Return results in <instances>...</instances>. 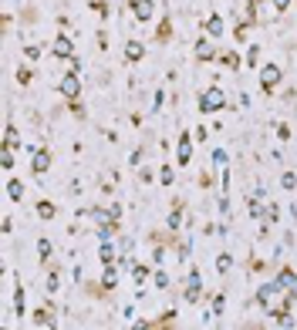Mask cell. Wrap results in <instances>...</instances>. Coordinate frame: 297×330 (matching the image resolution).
<instances>
[{
    "label": "cell",
    "instance_id": "1",
    "mask_svg": "<svg viewBox=\"0 0 297 330\" xmlns=\"http://www.w3.org/2000/svg\"><path fill=\"white\" fill-rule=\"evenodd\" d=\"M223 101H226L223 91L213 84V88H206V91L199 94V111H203V115H213V111H220V108H223Z\"/></svg>",
    "mask_w": 297,
    "mask_h": 330
},
{
    "label": "cell",
    "instance_id": "2",
    "mask_svg": "<svg viewBox=\"0 0 297 330\" xmlns=\"http://www.w3.org/2000/svg\"><path fill=\"white\" fill-rule=\"evenodd\" d=\"M277 84H280V67L277 64H264L260 67V88L270 91V88H277Z\"/></svg>",
    "mask_w": 297,
    "mask_h": 330
},
{
    "label": "cell",
    "instance_id": "3",
    "mask_svg": "<svg viewBox=\"0 0 297 330\" xmlns=\"http://www.w3.org/2000/svg\"><path fill=\"white\" fill-rule=\"evenodd\" d=\"M58 91H61L65 98H71V101H74V98H78V91H81V81H78V74H68V78L58 84Z\"/></svg>",
    "mask_w": 297,
    "mask_h": 330
},
{
    "label": "cell",
    "instance_id": "4",
    "mask_svg": "<svg viewBox=\"0 0 297 330\" xmlns=\"http://www.w3.org/2000/svg\"><path fill=\"white\" fill-rule=\"evenodd\" d=\"M199 297V273H189L186 276V303H196Z\"/></svg>",
    "mask_w": 297,
    "mask_h": 330
},
{
    "label": "cell",
    "instance_id": "5",
    "mask_svg": "<svg viewBox=\"0 0 297 330\" xmlns=\"http://www.w3.org/2000/svg\"><path fill=\"white\" fill-rule=\"evenodd\" d=\"M189 155H193V141H189V132H182V138H179V165H186Z\"/></svg>",
    "mask_w": 297,
    "mask_h": 330
},
{
    "label": "cell",
    "instance_id": "6",
    "mask_svg": "<svg viewBox=\"0 0 297 330\" xmlns=\"http://www.w3.org/2000/svg\"><path fill=\"white\" fill-rule=\"evenodd\" d=\"M220 34H223V17H220V14H213V17L206 20V37H213V41H216Z\"/></svg>",
    "mask_w": 297,
    "mask_h": 330
},
{
    "label": "cell",
    "instance_id": "7",
    "mask_svg": "<svg viewBox=\"0 0 297 330\" xmlns=\"http://www.w3.org/2000/svg\"><path fill=\"white\" fill-rule=\"evenodd\" d=\"M142 54H146L142 41H129V44H125V58H129V61H142Z\"/></svg>",
    "mask_w": 297,
    "mask_h": 330
},
{
    "label": "cell",
    "instance_id": "8",
    "mask_svg": "<svg viewBox=\"0 0 297 330\" xmlns=\"http://www.w3.org/2000/svg\"><path fill=\"white\" fill-rule=\"evenodd\" d=\"M277 290H280V283H277V280H274V283H264V286L257 290V300H260V303L267 307V300H270V297H274Z\"/></svg>",
    "mask_w": 297,
    "mask_h": 330
},
{
    "label": "cell",
    "instance_id": "9",
    "mask_svg": "<svg viewBox=\"0 0 297 330\" xmlns=\"http://www.w3.org/2000/svg\"><path fill=\"white\" fill-rule=\"evenodd\" d=\"M152 0H135V20H148L152 17Z\"/></svg>",
    "mask_w": 297,
    "mask_h": 330
},
{
    "label": "cell",
    "instance_id": "10",
    "mask_svg": "<svg viewBox=\"0 0 297 330\" xmlns=\"http://www.w3.org/2000/svg\"><path fill=\"white\" fill-rule=\"evenodd\" d=\"M51 51H54L58 58H71V41H68V37H58V41L51 44Z\"/></svg>",
    "mask_w": 297,
    "mask_h": 330
},
{
    "label": "cell",
    "instance_id": "11",
    "mask_svg": "<svg viewBox=\"0 0 297 330\" xmlns=\"http://www.w3.org/2000/svg\"><path fill=\"white\" fill-rule=\"evenodd\" d=\"M277 283H280V290H294V283H297V273H294V269H280Z\"/></svg>",
    "mask_w": 297,
    "mask_h": 330
},
{
    "label": "cell",
    "instance_id": "12",
    "mask_svg": "<svg viewBox=\"0 0 297 330\" xmlns=\"http://www.w3.org/2000/svg\"><path fill=\"white\" fill-rule=\"evenodd\" d=\"M3 145H7V148H20V145H24V141L17 138V128H14V125L3 128Z\"/></svg>",
    "mask_w": 297,
    "mask_h": 330
},
{
    "label": "cell",
    "instance_id": "13",
    "mask_svg": "<svg viewBox=\"0 0 297 330\" xmlns=\"http://www.w3.org/2000/svg\"><path fill=\"white\" fill-rule=\"evenodd\" d=\"M196 58H199V61H213V47H210V37H203V41L196 44Z\"/></svg>",
    "mask_w": 297,
    "mask_h": 330
},
{
    "label": "cell",
    "instance_id": "14",
    "mask_svg": "<svg viewBox=\"0 0 297 330\" xmlns=\"http://www.w3.org/2000/svg\"><path fill=\"white\" fill-rule=\"evenodd\" d=\"M48 165H51V155H48V152H37V155H34V172H37V175H44V172H48Z\"/></svg>",
    "mask_w": 297,
    "mask_h": 330
},
{
    "label": "cell",
    "instance_id": "15",
    "mask_svg": "<svg viewBox=\"0 0 297 330\" xmlns=\"http://www.w3.org/2000/svg\"><path fill=\"white\" fill-rule=\"evenodd\" d=\"M7 196L14 199V202H20V199H24V182H17V179H10V182H7Z\"/></svg>",
    "mask_w": 297,
    "mask_h": 330
},
{
    "label": "cell",
    "instance_id": "16",
    "mask_svg": "<svg viewBox=\"0 0 297 330\" xmlns=\"http://www.w3.org/2000/svg\"><path fill=\"white\" fill-rule=\"evenodd\" d=\"M54 212H58V209H54V202H48V199H41V202H37V216H41V219H54Z\"/></svg>",
    "mask_w": 297,
    "mask_h": 330
},
{
    "label": "cell",
    "instance_id": "17",
    "mask_svg": "<svg viewBox=\"0 0 297 330\" xmlns=\"http://www.w3.org/2000/svg\"><path fill=\"white\" fill-rule=\"evenodd\" d=\"M98 260H101L105 266H108L112 260H115V246H112L108 239H105V243H101V250H98Z\"/></svg>",
    "mask_w": 297,
    "mask_h": 330
},
{
    "label": "cell",
    "instance_id": "18",
    "mask_svg": "<svg viewBox=\"0 0 297 330\" xmlns=\"http://www.w3.org/2000/svg\"><path fill=\"white\" fill-rule=\"evenodd\" d=\"M115 280H118V276H115V266L108 263V266H105V273H101V286H105V290H112V286H115Z\"/></svg>",
    "mask_w": 297,
    "mask_h": 330
},
{
    "label": "cell",
    "instance_id": "19",
    "mask_svg": "<svg viewBox=\"0 0 297 330\" xmlns=\"http://www.w3.org/2000/svg\"><path fill=\"white\" fill-rule=\"evenodd\" d=\"M0 169H7V172L14 169V148H7V145H3V155H0Z\"/></svg>",
    "mask_w": 297,
    "mask_h": 330
},
{
    "label": "cell",
    "instance_id": "20",
    "mask_svg": "<svg viewBox=\"0 0 297 330\" xmlns=\"http://www.w3.org/2000/svg\"><path fill=\"white\" fill-rule=\"evenodd\" d=\"M280 186H284L287 192H294V189H297V175H294V172H284V175H280Z\"/></svg>",
    "mask_w": 297,
    "mask_h": 330
},
{
    "label": "cell",
    "instance_id": "21",
    "mask_svg": "<svg viewBox=\"0 0 297 330\" xmlns=\"http://www.w3.org/2000/svg\"><path fill=\"white\" fill-rule=\"evenodd\" d=\"M230 266H233V256H230V253H223L220 260H216V269H220V273H226Z\"/></svg>",
    "mask_w": 297,
    "mask_h": 330
},
{
    "label": "cell",
    "instance_id": "22",
    "mask_svg": "<svg viewBox=\"0 0 297 330\" xmlns=\"http://www.w3.org/2000/svg\"><path fill=\"white\" fill-rule=\"evenodd\" d=\"M159 182H162V186H169V182H172V169H169V165H162V169H159Z\"/></svg>",
    "mask_w": 297,
    "mask_h": 330
},
{
    "label": "cell",
    "instance_id": "23",
    "mask_svg": "<svg viewBox=\"0 0 297 330\" xmlns=\"http://www.w3.org/2000/svg\"><path fill=\"white\" fill-rule=\"evenodd\" d=\"M37 253H41V260H48V256H51V243L41 239V243H37Z\"/></svg>",
    "mask_w": 297,
    "mask_h": 330
},
{
    "label": "cell",
    "instance_id": "24",
    "mask_svg": "<svg viewBox=\"0 0 297 330\" xmlns=\"http://www.w3.org/2000/svg\"><path fill=\"white\" fill-rule=\"evenodd\" d=\"M24 307H27L24 303V286H17V317H24Z\"/></svg>",
    "mask_w": 297,
    "mask_h": 330
},
{
    "label": "cell",
    "instance_id": "25",
    "mask_svg": "<svg viewBox=\"0 0 297 330\" xmlns=\"http://www.w3.org/2000/svg\"><path fill=\"white\" fill-rule=\"evenodd\" d=\"M277 320H280V327H284V330L294 327V317H291V314H277Z\"/></svg>",
    "mask_w": 297,
    "mask_h": 330
},
{
    "label": "cell",
    "instance_id": "26",
    "mask_svg": "<svg viewBox=\"0 0 297 330\" xmlns=\"http://www.w3.org/2000/svg\"><path fill=\"white\" fill-rule=\"evenodd\" d=\"M223 64H226V67H240V58L230 51V54H223Z\"/></svg>",
    "mask_w": 297,
    "mask_h": 330
},
{
    "label": "cell",
    "instance_id": "27",
    "mask_svg": "<svg viewBox=\"0 0 297 330\" xmlns=\"http://www.w3.org/2000/svg\"><path fill=\"white\" fill-rule=\"evenodd\" d=\"M257 61H260V47H250L247 51V64H257Z\"/></svg>",
    "mask_w": 297,
    "mask_h": 330
},
{
    "label": "cell",
    "instance_id": "28",
    "mask_svg": "<svg viewBox=\"0 0 297 330\" xmlns=\"http://www.w3.org/2000/svg\"><path fill=\"white\" fill-rule=\"evenodd\" d=\"M155 37H162V41L169 37V20H162V24H159V31H155Z\"/></svg>",
    "mask_w": 297,
    "mask_h": 330
},
{
    "label": "cell",
    "instance_id": "29",
    "mask_svg": "<svg viewBox=\"0 0 297 330\" xmlns=\"http://www.w3.org/2000/svg\"><path fill=\"white\" fill-rule=\"evenodd\" d=\"M17 81H20V84H27V81H31V71H27V67H20V71H17Z\"/></svg>",
    "mask_w": 297,
    "mask_h": 330
},
{
    "label": "cell",
    "instance_id": "30",
    "mask_svg": "<svg viewBox=\"0 0 297 330\" xmlns=\"http://www.w3.org/2000/svg\"><path fill=\"white\" fill-rule=\"evenodd\" d=\"M179 222H182V212H179V209H176V212H172V216H169V226H172V229H176V226H179Z\"/></svg>",
    "mask_w": 297,
    "mask_h": 330
},
{
    "label": "cell",
    "instance_id": "31",
    "mask_svg": "<svg viewBox=\"0 0 297 330\" xmlns=\"http://www.w3.org/2000/svg\"><path fill=\"white\" fill-rule=\"evenodd\" d=\"M155 286H159V290L169 286V276H165V273H155Z\"/></svg>",
    "mask_w": 297,
    "mask_h": 330
},
{
    "label": "cell",
    "instance_id": "32",
    "mask_svg": "<svg viewBox=\"0 0 297 330\" xmlns=\"http://www.w3.org/2000/svg\"><path fill=\"white\" fill-rule=\"evenodd\" d=\"M277 135H280V141H287V138H291V128H287V125H277Z\"/></svg>",
    "mask_w": 297,
    "mask_h": 330
},
{
    "label": "cell",
    "instance_id": "33",
    "mask_svg": "<svg viewBox=\"0 0 297 330\" xmlns=\"http://www.w3.org/2000/svg\"><path fill=\"white\" fill-rule=\"evenodd\" d=\"M146 276H148V269H146V266H135V280H139V283H142V280H146Z\"/></svg>",
    "mask_w": 297,
    "mask_h": 330
},
{
    "label": "cell",
    "instance_id": "34",
    "mask_svg": "<svg viewBox=\"0 0 297 330\" xmlns=\"http://www.w3.org/2000/svg\"><path fill=\"white\" fill-rule=\"evenodd\" d=\"M213 314H223V297H213Z\"/></svg>",
    "mask_w": 297,
    "mask_h": 330
},
{
    "label": "cell",
    "instance_id": "35",
    "mask_svg": "<svg viewBox=\"0 0 297 330\" xmlns=\"http://www.w3.org/2000/svg\"><path fill=\"white\" fill-rule=\"evenodd\" d=\"M270 3H274L277 10H287V7H291V0H270Z\"/></svg>",
    "mask_w": 297,
    "mask_h": 330
},
{
    "label": "cell",
    "instance_id": "36",
    "mask_svg": "<svg viewBox=\"0 0 297 330\" xmlns=\"http://www.w3.org/2000/svg\"><path fill=\"white\" fill-rule=\"evenodd\" d=\"M132 330H148V324H146V320H135V324H132Z\"/></svg>",
    "mask_w": 297,
    "mask_h": 330
},
{
    "label": "cell",
    "instance_id": "37",
    "mask_svg": "<svg viewBox=\"0 0 297 330\" xmlns=\"http://www.w3.org/2000/svg\"><path fill=\"white\" fill-rule=\"evenodd\" d=\"M91 7L95 10H105V0H91Z\"/></svg>",
    "mask_w": 297,
    "mask_h": 330
}]
</instances>
